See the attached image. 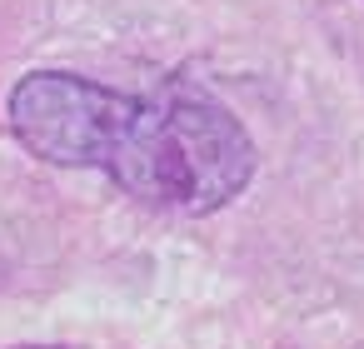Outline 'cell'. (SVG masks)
I'll return each mask as SVG.
<instances>
[{
    "mask_svg": "<svg viewBox=\"0 0 364 349\" xmlns=\"http://www.w3.org/2000/svg\"><path fill=\"white\" fill-rule=\"evenodd\" d=\"M11 349H65V344H11Z\"/></svg>",
    "mask_w": 364,
    "mask_h": 349,
    "instance_id": "cell-2",
    "label": "cell"
},
{
    "mask_svg": "<svg viewBox=\"0 0 364 349\" xmlns=\"http://www.w3.org/2000/svg\"><path fill=\"white\" fill-rule=\"evenodd\" d=\"M6 120L26 155L95 170L130 200L190 220L235 205L259 170L245 120L185 80L130 95L75 70H31L11 85Z\"/></svg>",
    "mask_w": 364,
    "mask_h": 349,
    "instance_id": "cell-1",
    "label": "cell"
}]
</instances>
